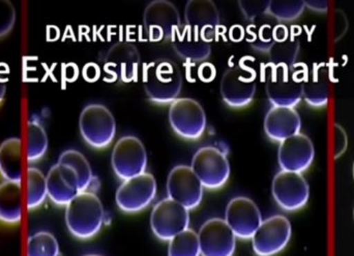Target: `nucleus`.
I'll list each match as a JSON object with an SVG mask.
<instances>
[{
    "label": "nucleus",
    "instance_id": "a878e982",
    "mask_svg": "<svg viewBox=\"0 0 354 256\" xmlns=\"http://www.w3.org/2000/svg\"><path fill=\"white\" fill-rule=\"evenodd\" d=\"M22 219V187L21 183L4 181L0 184V221L10 226Z\"/></svg>",
    "mask_w": 354,
    "mask_h": 256
},
{
    "label": "nucleus",
    "instance_id": "c9c22d12",
    "mask_svg": "<svg viewBox=\"0 0 354 256\" xmlns=\"http://www.w3.org/2000/svg\"><path fill=\"white\" fill-rule=\"evenodd\" d=\"M333 32H334V39L336 41H340L347 31H348V19L342 10H337L334 14V21H333Z\"/></svg>",
    "mask_w": 354,
    "mask_h": 256
},
{
    "label": "nucleus",
    "instance_id": "0eeeda50",
    "mask_svg": "<svg viewBox=\"0 0 354 256\" xmlns=\"http://www.w3.org/2000/svg\"><path fill=\"white\" fill-rule=\"evenodd\" d=\"M111 164L116 176L124 181L145 173L147 154L142 141L134 135L122 137L114 145Z\"/></svg>",
    "mask_w": 354,
    "mask_h": 256
},
{
    "label": "nucleus",
    "instance_id": "2f4dec72",
    "mask_svg": "<svg viewBox=\"0 0 354 256\" xmlns=\"http://www.w3.org/2000/svg\"><path fill=\"white\" fill-rule=\"evenodd\" d=\"M304 1H270L268 14L281 22L297 20L305 10Z\"/></svg>",
    "mask_w": 354,
    "mask_h": 256
},
{
    "label": "nucleus",
    "instance_id": "6e6552de",
    "mask_svg": "<svg viewBox=\"0 0 354 256\" xmlns=\"http://www.w3.org/2000/svg\"><path fill=\"white\" fill-rule=\"evenodd\" d=\"M292 236L288 218L274 215L261 222L252 238L253 250L257 256H274L282 253Z\"/></svg>",
    "mask_w": 354,
    "mask_h": 256
},
{
    "label": "nucleus",
    "instance_id": "7ed1b4c3",
    "mask_svg": "<svg viewBox=\"0 0 354 256\" xmlns=\"http://www.w3.org/2000/svg\"><path fill=\"white\" fill-rule=\"evenodd\" d=\"M309 68L305 64L274 68L266 81V95L274 107L295 108L303 99L304 82Z\"/></svg>",
    "mask_w": 354,
    "mask_h": 256
},
{
    "label": "nucleus",
    "instance_id": "a19ab883",
    "mask_svg": "<svg viewBox=\"0 0 354 256\" xmlns=\"http://www.w3.org/2000/svg\"><path fill=\"white\" fill-rule=\"evenodd\" d=\"M353 220H354V208H353Z\"/></svg>",
    "mask_w": 354,
    "mask_h": 256
},
{
    "label": "nucleus",
    "instance_id": "393cba45",
    "mask_svg": "<svg viewBox=\"0 0 354 256\" xmlns=\"http://www.w3.org/2000/svg\"><path fill=\"white\" fill-rule=\"evenodd\" d=\"M0 175L10 182L22 181V141L18 137H10L0 145Z\"/></svg>",
    "mask_w": 354,
    "mask_h": 256
},
{
    "label": "nucleus",
    "instance_id": "4be33fe9",
    "mask_svg": "<svg viewBox=\"0 0 354 256\" xmlns=\"http://www.w3.org/2000/svg\"><path fill=\"white\" fill-rule=\"evenodd\" d=\"M172 48L185 61L202 62L212 54V43L187 25L177 29L171 39Z\"/></svg>",
    "mask_w": 354,
    "mask_h": 256
},
{
    "label": "nucleus",
    "instance_id": "7c9ffc66",
    "mask_svg": "<svg viewBox=\"0 0 354 256\" xmlns=\"http://www.w3.org/2000/svg\"><path fill=\"white\" fill-rule=\"evenodd\" d=\"M198 234L191 228L183 230L169 241L168 256H200Z\"/></svg>",
    "mask_w": 354,
    "mask_h": 256
},
{
    "label": "nucleus",
    "instance_id": "f03ea898",
    "mask_svg": "<svg viewBox=\"0 0 354 256\" xmlns=\"http://www.w3.org/2000/svg\"><path fill=\"white\" fill-rule=\"evenodd\" d=\"M143 87L153 103L171 104L183 88V76L171 60L160 58L147 64L143 72Z\"/></svg>",
    "mask_w": 354,
    "mask_h": 256
},
{
    "label": "nucleus",
    "instance_id": "4468645a",
    "mask_svg": "<svg viewBox=\"0 0 354 256\" xmlns=\"http://www.w3.org/2000/svg\"><path fill=\"white\" fill-rule=\"evenodd\" d=\"M203 185L191 166H177L168 176L167 193L169 199L187 210H194L203 199Z\"/></svg>",
    "mask_w": 354,
    "mask_h": 256
},
{
    "label": "nucleus",
    "instance_id": "20e7f679",
    "mask_svg": "<svg viewBox=\"0 0 354 256\" xmlns=\"http://www.w3.org/2000/svg\"><path fill=\"white\" fill-rule=\"evenodd\" d=\"M79 128L83 139L95 149H103L113 141L116 121L113 114L105 106H86L79 118Z\"/></svg>",
    "mask_w": 354,
    "mask_h": 256
},
{
    "label": "nucleus",
    "instance_id": "39448f33",
    "mask_svg": "<svg viewBox=\"0 0 354 256\" xmlns=\"http://www.w3.org/2000/svg\"><path fill=\"white\" fill-rule=\"evenodd\" d=\"M191 168L207 189L221 188L230 177V164L226 154L210 146L200 148L196 152Z\"/></svg>",
    "mask_w": 354,
    "mask_h": 256
},
{
    "label": "nucleus",
    "instance_id": "c85d7f7f",
    "mask_svg": "<svg viewBox=\"0 0 354 256\" xmlns=\"http://www.w3.org/2000/svg\"><path fill=\"white\" fill-rule=\"evenodd\" d=\"M48 137L45 128L37 121L27 124L26 157L29 162L41 160L47 153Z\"/></svg>",
    "mask_w": 354,
    "mask_h": 256
},
{
    "label": "nucleus",
    "instance_id": "1a4fd4ad",
    "mask_svg": "<svg viewBox=\"0 0 354 256\" xmlns=\"http://www.w3.org/2000/svg\"><path fill=\"white\" fill-rule=\"evenodd\" d=\"M157 195V181L149 173L124 180L118 191V207L126 213H137L147 209Z\"/></svg>",
    "mask_w": 354,
    "mask_h": 256
},
{
    "label": "nucleus",
    "instance_id": "72a5a7b5",
    "mask_svg": "<svg viewBox=\"0 0 354 256\" xmlns=\"http://www.w3.org/2000/svg\"><path fill=\"white\" fill-rule=\"evenodd\" d=\"M241 12L248 20L254 21L259 17L268 14L270 1H239Z\"/></svg>",
    "mask_w": 354,
    "mask_h": 256
},
{
    "label": "nucleus",
    "instance_id": "9d476101",
    "mask_svg": "<svg viewBox=\"0 0 354 256\" xmlns=\"http://www.w3.org/2000/svg\"><path fill=\"white\" fill-rule=\"evenodd\" d=\"M169 122L179 137L187 139H197L205 131V111L195 99L178 97L170 105Z\"/></svg>",
    "mask_w": 354,
    "mask_h": 256
},
{
    "label": "nucleus",
    "instance_id": "5701e85b",
    "mask_svg": "<svg viewBox=\"0 0 354 256\" xmlns=\"http://www.w3.org/2000/svg\"><path fill=\"white\" fill-rule=\"evenodd\" d=\"M299 39L289 33L284 25L274 28V43L268 50V58L274 68H292L299 55Z\"/></svg>",
    "mask_w": 354,
    "mask_h": 256
},
{
    "label": "nucleus",
    "instance_id": "dca6fc26",
    "mask_svg": "<svg viewBox=\"0 0 354 256\" xmlns=\"http://www.w3.org/2000/svg\"><path fill=\"white\" fill-rule=\"evenodd\" d=\"M225 221L236 238L250 240L261 224V212L249 197H234L227 205Z\"/></svg>",
    "mask_w": 354,
    "mask_h": 256
},
{
    "label": "nucleus",
    "instance_id": "a211bd4d",
    "mask_svg": "<svg viewBox=\"0 0 354 256\" xmlns=\"http://www.w3.org/2000/svg\"><path fill=\"white\" fill-rule=\"evenodd\" d=\"M314 158L313 141L304 133H297L280 143L278 160L282 170L301 174L312 166Z\"/></svg>",
    "mask_w": 354,
    "mask_h": 256
},
{
    "label": "nucleus",
    "instance_id": "cd10ccee",
    "mask_svg": "<svg viewBox=\"0 0 354 256\" xmlns=\"http://www.w3.org/2000/svg\"><path fill=\"white\" fill-rule=\"evenodd\" d=\"M26 206L28 210H35L45 203L48 197L47 180L39 168H27L26 172Z\"/></svg>",
    "mask_w": 354,
    "mask_h": 256
},
{
    "label": "nucleus",
    "instance_id": "2eb2a0df",
    "mask_svg": "<svg viewBox=\"0 0 354 256\" xmlns=\"http://www.w3.org/2000/svg\"><path fill=\"white\" fill-rule=\"evenodd\" d=\"M255 76L241 66H233L223 75L220 91L225 104L243 108L253 101L256 93Z\"/></svg>",
    "mask_w": 354,
    "mask_h": 256
},
{
    "label": "nucleus",
    "instance_id": "473e14b6",
    "mask_svg": "<svg viewBox=\"0 0 354 256\" xmlns=\"http://www.w3.org/2000/svg\"><path fill=\"white\" fill-rule=\"evenodd\" d=\"M16 19L14 4L8 0H0V39L6 37L12 30Z\"/></svg>",
    "mask_w": 354,
    "mask_h": 256
},
{
    "label": "nucleus",
    "instance_id": "c756f323",
    "mask_svg": "<svg viewBox=\"0 0 354 256\" xmlns=\"http://www.w3.org/2000/svg\"><path fill=\"white\" fill-rule=\"evenodd\" d=\"M26 256H59V244L51 233H35L27 240Z\"/></svg>",
    "mask_w": 354,
    "mask_h": 256
},
{
    "label": "nucleus",
    "instance_id": "ddd939ff",
    "mask_svg": "<svg viewBox=\"0 0 354 256\" xmlns=\"http://www.w3.org/2000/svg\"><path fill=\"white\" fill-rule=\"evenodd\" d=\"M202 256H233L236 236L225 219L212 218L204 222L198 233Z\"/></svg>",
    "mask_w": 354,
    "mask_h": 256
},
{
    "label": "nucleus",
    "instance_id": "9b49d317",
    "mask_svg": "<svg viewBox=\"0 0 354 256\" xmlns=\"http://www.w3.org/2000/svg\"><path fill=\"white\" fill-rule=\"evenodd\" d=\"M272 193L281 209L295 212L309 201L310 186L299 173L281 170L272 180Z\"/></svg>",
    "mask_w": 354,
    "mask_h": 256
},
{
    "label": "nucleus",
    "instance_id": "58836bf2",
    "mask_svg": "<svg viewBox=\"0 0 354 256\" xmlns=\"http://www.w3.org/2000/svg\"><path fill=\"white\" fill-rule=\"evenodd\" d=\"M83 256H103V255H83Z\"/></svg>",
    "mask_w": 354,
    "mask_h": 256
},
{
    "label": "nucleus",
    "instance_id": "aec40b11",
    "mask_svg": "<svg viewBox=\"0 0 354 256\" xmlns=\"http://www.w3.org/2000/svg\"><path fill=\"white\" fill-rule=\"evenodd\" d=\"M185 25L207 41H212L220 26V10L209 0H189L185 4Z\"/></svg>",
    "mask_w": 354,
    "mask_h": 256
},
{
    "label": "nucleus",
    "instance_id": "4c0bfd02",
    "mask_svg": "<svg viewBox=\"0 0 354 256\" xmlns=\"http://www.w3.org/2000/svg\"><path fill=\"white\" fill-rule=\"evenodd\" d=\"M6 81L2 80L1 78H0V104L3 101L4 97H6Z\"/></svg>",
    "mask_w": 354,
    "mask_h": 256
},
{
    "label": "nucleus",
    "instance_id": "b1692460",
    "mask_svg": "<svg viewBox=\"0 0 354 256\" xmlns=\"http://www.w3.org/2000/svg\"><path fill=\"white\" fill-rule=\"evenodd\" d=\"M330 78L328 70L324 63L313 64L308 70L304 82L303 97L306 103L313 108L326 107L328 103Z\"/></svg>",
    "mask_w": 354,
    "mask_h": 256
},
{
    "label": "nucleus",
    "instance_id": "f257e3e1",
    "mask_svg": "<svg viewBox=\"0 0 354 256\" xmlns=\"http://www.w3.org/2000/svg\"><path fill=\"white\" fill-rule=\"evenodd\" d=\"M105 221L103 204L95 193H79L66 207L68 232L80 240H89L99 234Z\"/></svg>",
    "mask_w": 354,
    "mask_h": 256
},
{
    "label": "nucleus",
    "instance_id": "f8f14e48",
    "mask_svg": "<svg viewBox=\"0 0 354 256\" xmlns=\"http://www.w3.org/2000/svg\"><path fill=\"white\" fill-rule=\"evenodd\" d=\"M189 224V210L169 197L159 201L151 212V230L159 240H171L187 230Z\"/></svg>",
    "mask_w": 354,
    "mask_h": 256
},
{
    "label": "nucleus",
    "instance_id": "e433bc0d",
    "mask_svg": "<svg viewBox=\"0 0 354 256\" xmlns=\"http://www.w3.org/2000/svg\"><path fill=\"white\" fill-rule=\"evenodd\" d=\"M306 8L316 12H326L328 10V1H304Z\"/></svg>",
    "mask_w": 354,
    "mask_h": 256
},
{
    "label": "nucleus",
    "instance_id": "ea45409f",
    "mask_svg": "<svg viewBox=\"0 0 354 256\" xmlns=\"http://www.w3.org/2000/svg\"><path fill=\"white\" fill-rule=\"evenodd\" d=\"M353 180H354V161H353Z\"/></svg>",
    "mask_w": 354,
    "mask_h": 256
},
{
    "label": "nucleus",
    "instance_id": "bb28decb",
    "mask_svg": "<svg viewBox=\"0 0 354 256\" xmlns=\"http://www.w3.org/2000/svg\"><path fill=\"white\" fill-rule=\"evenodd\" d=\"M58 164H66L75 170L79 179L80 193L83 191L93 193L95 190V185L97 184V178L93 176L88 160L81 152L73 149L62 152L58 159Z\"/></svg>",
    "mask_w": 354,
    "mask_h": 256
},
{
    "label": "nucleus",
    "instance_id": "f3484780",
    "mask_svg": "<svg viewBox=\"0 0 354 256\" xmlns=\"http://www.w3.org/2000/svg\"><path fill=\"white\" fill-rule=\"evenodd\" d=\"M140 53L131 41H120L108 50L104 61V70L124 83L132 82L138 76Z\"/></svg>",
    "mask_w": 354,
    "mask_h": 256
},
{
    "label": "nucleus",
    "instance_id": "423d86ee",
    "mask_svg": "<svg viewBox=\"0 0 354 256\" xmlns=\"http://www.w3.org/2000/svg\"><path fill=\"white\" fill-rule=\"evenodd\" d=\"M143 26L153 43L171 41L177 29L180 28V14L172 2L157 0L145 8Z\"/></svg>",
    "mask_w": 354,
    "mask_h": 256
},
{
    "label": "nucleus",
    "instance_id": "f704fd0d",
    "mask_svg": "<svg viewBox=\"0 0 354 256\" xmlns=\"http://www.w3.org/2000/svg\"><path fill=\"white\" fill-rule=\"evenodd\" d=\"M335 159H339L341 156L344 155L348 148V135L345 129L340 124H335Z\"/></svg>",
    "mask_w": 354,
    "mask_h": 256
},
{
    "label": "nucleus",
    "instance_id": "6ab92c4d",
    "mask_svg": "<svg viewBox=\"0 0 354 256\" xmlns=\"http://www.w3.org/2000/svg\"><path fill=\"white\" fill-rule=\"evenodd\" d=\"M48 197L52 203L66 207L80 193L79 179L76 173L66 164H56L46 176Z\"/></svg>",
    "mask_w": 354,
    "mask_h": 256
},
{
    "label": "nucleus",
    "instance_id": "412c9836",
    "mask_svg": "<svg viewBox=\"0 0 354 256\" xmlns=\"http://www.w3.org/2000/svg\"><path fill=\"white\" fill-rule=\"evenodd\" d=\"M301 119L295 108L272 107L264 118V131L272 141H283L301 131Z\"/></svg>",
    "mask_w": 354,
    "mask_h": 256
}]
</instances>
